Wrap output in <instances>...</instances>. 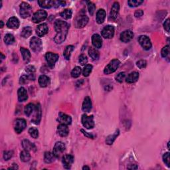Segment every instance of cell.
Listing matches in <instances>:
<instances>
[{
    "label": "cell",
    "mask_w": 170,
    "mask_h": 170,
    "mask_svg": "<svg viewBox=\"0 0 170 170\" xmlns=\"http://www.w3.org/2000/svg\"><path fill=\"white\" fill-rule=\"evenodd\" d=\"M69 25L67 22L62 20H57L55 23V29L57 35L54 41L57 44H61L66 39L67 35L68 33Z\"/></svg>",
    "instance_id": "cell-1"
},
{
    "label": "cell",
    "mask_w": 170,
    "mask_h": 170,
    "mask_svg": "<svg viewBox=\"0 0 170 170\" xmlns=\"http://www.w3.org/2000/svg\"><path fill=\"white\" fill-rule=\"evenodd\" d=\"M30 47H31L32 51L35 52H40L42 49V41L38 37H32L31 41H30Z\"/></svg>",
    "instance_id": "cell-2"
},
{
    "label": "cell",
    "mask_w": 170,
    "mask_h": 170,
    "mask_svg": "<svg viewBox=\"0 0 170 170\" xmlns=\"http://www.w3.org/2000/svg\"><path fill=\"white\" fill-rule=\"evenodd\" d=\"M32 13V7L29 4L23 2L20 5V14L23 18L25 19L31 16Z\"/></svg>",
    "instance_id": "cell-3"
},
{
    "label": "cell",
    "mask_w": 170,
    "mask_h": 170,
    "mask_svg": "<svg viewBox=\"0 0 170 170\" xmlns=\"http://www.w3.org/2000/svg\"><path fill=\"white\" fill-rule=\"evenodd\" d=\"M120 64V62L118 59L112 60V61L110 62V63L108 65L105 67L104 72L106 74L113 73V72H114L118 69Z\"/></svg>",
    "instance_id": "cell-4"
},
{
    "label": "cell",
    "mask_w": 170,
    "mask_h": 170,
    "mask_svg": "<svg viewBox=\"0 0 170 170\" xmlns=\"http://www.w3.org/2000/svg\"><path fill=\"white\" fill-rule=\"evenodd\" d=\"M82 124L86 129H92L94 127V122L93 116H87L83 114L82 116Z\"/></svg>",
    "instance_id": "cell-5"
},
{
    "label": "cell",
    "mask_w": 170,
    "mask_h": 170,
    "mask_svg": "<svg viewBox=\"0 0 170 170\" xmlns=\"http://www.w3.org/2000/svg\"><path fill=\"white\" fill-rule=\"evenodd\" d=\"M47 13L45 11L43 10H39L32 17V21L35 23H38L44 21L47 18Z\"/></svg>",
    "instance_id": "cell-6"
},
{
    "label": "cell",
    "mask_w": 170,
    "mask_h": 170,
    "mask_svg": "<svg viewBox=\"0 0 170 170\" xmlns=\"http://www.w3.org/2000/svg\"><path fill=\"white\" fill-rule=\"evenodd\" d=\"M65 148L66 147L64 144H63L61 142H58L55 145L52 153L55 155V156L56 157V158H58V157H61V155L63 154V152L65 150Z\"/></svg>",
    "instance_id": "cell-7"
},
{
    "label": "cell",
    "mask_w": 170,
    "mask_h": 170,
    "mask_svg": "<svg viewBox=\"0 0 170 170\" xmlns=\"http://www.w3.org/2000/svg\"><path fill=\"white\" fill-rule=\"evenodd\" d=\"M138 41L140 44V45L142 47V48L148 51V50L152 48V42L150 39L146 35H141L139 37Z\"/></svg>",
    "instance_id": "cell-8"
},
{
    "label": "cell",
    "mask_w": 170,
    "mask_h": 170,
    "mask_svg": "<svg viewBox=\"0 0 170 170\" xmlns=\"http://www.w3.org/2000/svg\"><path fill=\"white\" fill-rule=\"evenodd\" d=\"M27 123L24 119H17L14 122V130L17 134H20L26 127Z\"/></svg>",
    "instance_id": "cell-9"
},
{
    "label": "cell",
    "mask_w": 170,
    "mask_h": 170,
    "mask_svg": "<svg viewBox=\"0 0 170 170\" xmlns=\"http://www.w3.org/2000/svg\"><path fill=\"white\" fill-rule=\"evenodd\" d=\"M45 59L46 61L48 63V65L51 67V68H52L55 64L56 62L58 61L59 59V55L57 54H55L52 53V52H47V54L45 55Z\"/></svg>",
    "instance_id": "cell-10"
},
{
    "label": "cell",
    "mask_w": 170,
    "mask_h": 170,
    "mask_svg": "<svg viewBox=\"0 0 170 170\" xmlns=\"http://www.w3.org/2000/svg\"><path fill=\"white\" fill-rule=\"evenodd\" d=\"M114 35V28L113 26L105 27L102 31V36L105 39H112Z\"/></svg>",
    "instance_id": "cell-11"
},
{
    "label": "cell",
    "mask_w": 170,
    "mask_h": 170,
    "mask_svg": "<svg viewBox=\"0 0 170 170\" xmlns=\"http://www.w3.org/2000/svg\"><path fill=\"white\" fill-rule=\"evenodd\" d=\"M62 164L64 168L70 169L72 166V163L74 162V157L72 155L65 154L62 157Z\"/></svg>",
    "instance_id": "cell-12"
},
{
    "label": "cell",
    "mask_w": 170,
    "mask_h": 170,
    "mask_svg": "<svg viewBox=\"0 0 170 170\" xmlns=\"http://www.w3.org/2000/svg\"><path fill=\"white\" fill-rule=\"evenodd\" d=\"M134 33L131 30H126L120 34V40L124 42H128L133 39Z\"/></svg>",
    "instance_id": "cell-13"
},
{
    "label": "cell",
    "mask_w": 170,
    "mask_h": 170,
    "mask_svg": "<svg viewBox=\"0 0 170 170\" xmlns=\"http://www.w3.org/2000/svg\"><path fill=\"white\" fill-rule=\"evenodd\" d=\"M49 28L46 23H42L37 26L36 29V33L39 37H43L45 35L48 33Z\"/></svg>",
    "instance_id": "cell-14"
},
{
    "label": "cell",
    "mask_w": 170,
    "mask_h": 170,
    "mask_svg": "<svg viewBox=\"0 0 170 170\" xmlns=\"http://www.w3.org/2000/svg\"><path fill=\"white\" fill-rule=\"evenodd\" d=\"M120 9V5L118 2H114L112 7L110 13V18L112 20H115L118 17Z\"/></svg>",
    "instance_id": "cell-15"
},
{
    "label": "cell",
    "mask_w": 170,
    "mask_h": 170,
    "mask_svg": "<svg viewBox=\"0 0 170 170\" xmlns=\"http://www.w3.org/2000/svg\"><path fill=\"white\" fill-rule=\"evenodd\" d=\"M88 22H89L88 17L86 16H81L76 19L75 25L77 28H83L86 25Z\"/></svg>",
    "instance_id": "cell-16"
},
{
    "label": "cell",
    "mask_w": 170,
    "mask_h": 170,
    "mask_svg": "<svg viewBox=\"0 0 170 170\" xmlns=\"http://www.w3.org/2000/svg\"><path fill=\"white\" fill-rule=\"evenodd\" d=\"M92 42L93 46L96 49H101L102 46V39L98 34H94L92 35Z\"/></svg>",
    "instance_id": "cell-17"
},
{
    "label": "cell",
    "mask_w": 170,
    "mask_h": 170,
    "mask_svg": "<svg viewBox=\"0 0 170 170\" xmlns=\"http://www.w3.org/2000/svg\"><path fill=\"white\" fill-rule=\"evenodd\" d=\"M7 26L9 27V29H17L19 27V19L16 17H12L9 18L7 23Z\"/></svg>",
    "instance_id": "cell-18"
},
{
    "label": "cell",
    "mask_w": 170,
    "mask_h": 170,
    "mask_svg": "<svg viewBox=\"0 0 170 170\" xmlns=\"http://www.w3.org/2000/svg\"><path fill=\"white\" fill-rule=\"evenodd\" d=\"M82 110L84 112H86V113L91 112L92 109V102L91 98H90V97L89 96L85 97L83 103H82Z\"/></svg>",
    "instance_id": "cell-19"
},
{
    "label": "cell",
    "mask_w": 170,
    "mask_h": 170,
    "mask_svg": "<svg viewBox=\"0 0 170 170\" xmlns=\"http://www.w3.org/2000/svg\"><path fill=\"white\" fill-rule=\"evenodd\" d=\"M57 131H58L59 134L62 137L67 136L69 133V130L67 125L63 124L59 125L58 127H57Z\"/></svg>",
    "instance_id": "cell-20"
},
{
    "label": "cell",
    "mask_w": 170,
    "mask_h": 170,
    "mask_svg": "<svg viewBox=\"0 0 170 170\" xmlns=\"http://www.w3.org/2000/svg\"><path fill=\"white\" fill-rule=\"evenodd\" d=\"M58 120L61 122V124L70 125L72 122V118L70 116H68V115L61 113H61H59V115Z\"/></svg>",
    "instance_id": "cell-21"
},
{
    "label": "cell",
    "mask_w": 170,
    "mask_h": 170,
    "mask_svg": "<svg viewBox=\"0 0 170 170\" xmlns=\"http://www.w3.org/2000/svg\"><path fill=\"white\" fill-rule=\"evenodd\" d=\"M18 100L20 102L26 101L27 98H28V96H27V92L26 89L23 88V87H21L18 90Z\"/></svg>",
    "instance_id": "cell-22"
},
{
    "label": "cell",
    "mask_w": 170,
    "mask_h": 170,
    "mask_svg": "<svg viewBox=\"0 0 170 170\" xmlns=\"http://www.w3.org/2000/svg\"><path fill=\"white\" fill-rule=\"evenodd\" d=\"M35 110V115L33 119L32 120V122L35 124H38L41 118V108L39 104L37 105Z\"/></svg>",
    "instance_id": "cell-23"
},
{
    "label": "cell",
    "mask_w": 170,
    "mask_h": 170,
    "mask_svg": "<svg viewBox=\"0 0 170 170\" xmlns=\"http://www.w3.org/2000/svg\"><path fill=\"white\" fill-rule=\"evenodd\" d=\"M139 73L137 72H132L130 74H129L126 79V81L127 83L132 84L136 82L139 79Z\"/></svg>",
    "instance_id": "cell-24"
},
{
    "label": "cell",
    "mask_w": 170,
    "mask_h": 170,
    "mask_svg": "<svg viewBox=\"0 0 170 170\" xmlns=\"http://www.w3.org/2000/svg\"><path fill=\"white\" fill-rule=\"evenodd\" d=\"M105 18H106V11H105V10L103 9H99L98 12H97L96 17L97 23L98 24L103 23Z\"/></svg>",
    "instance_id": "cell-25"
},
{
    "label": "cell",
    "mask_w": 170,
    "mask_h": 170,
    "mask_svg": "<svg viewBox=\"0 0 170 170\" xmlns=\"http://www.w3.org/2000/svg\"><path fill=\"white\" fill-rule=\"evenodd\" d=\"M22 146H23V149H25L27 151H35L36 150V147L35 145L31 143V142L28 140H24L22 142Z\"/></svg>",
    "instance_id": "cell-26"
},
{
    "label": "cell",
    "mask_w": 170,
    "mask_h": 170,
    "mask_svg": "<svg viewBox=\"0 0 170 170\" xmlns=\"http://www.w3.org/2000/svg\"><path fill=\"white\" fill-rule=\"evenodd\" d=\"M38 4L41 7L45 9H49L55 6V1L52 0H42L38 1Z\"/></svg>",
    "instance_id": "cell-27"
},
{
    "label": "cell",
    "mask_w": 170,
    "mask_h": 170,
    "mask_svg": "<svg viewBox=\"0 0 170 170\" xmlns=\"http://www.w3.org/2000/svg\"><path fill=\"white\" fill-rule=\"evenodd\" d=\"M56 157L55 156L53 153H51L50 152H47L45 153L44 156V161L47 164H51L55 160Z\"/></svg>",
    "instance_id": "cell-28"
},
{
    "label": "cell",
    "mask_w": 170,
    "mask_h": 170,
    "mask_svg": "<svg viewBox=\"0 0 170 170\" xmlns=\"http://www.w3.org/2000/svg\"><path fill=\"white\" fill-rule=\"evenodd\" d=\"M119 130H117L114 132L113 134H111L106 137V143L108 145H112L114 143V142L115 141V140L118 136L119 135Z\"/></svg>",
    "instance_id": "cell-29"
},
{
    "label": "cell",
    "mask_w": 170,
    "mask_h": 170,
    "mask_svg": "<svg viewBox=\"0 0 170 170\" xmlns=\"http://www.w3.org/2000/svg\"><path fill=\"white\" fill-rule=\"evenodd\" d=\"M20 51L21 52L22 56H23V59L24 60L25 62H29L30 58H31V53H30V51L28 49H27L25 48H23V47H21L20 49Z\"/></svg>",
    "instance_id": "cell-30"
},
{
    "label": "cell",
    "mask_w": 170,
    "mask_h": 170,
    "mask_svg": "<svg viewBox=\"0 0 170 170\" xmlns=\"http://www.w3.org/2000/svg\"><path fill=\"white\" fill-rule=\"evenodd\" d=\"M49 83V78L45 75H41L39 78V84L41 87H46Z\"/></svg>",
    "instance_id": "cell-31"
},
{
    "label": "cell",
    "mask_w": 170,
    "mask_h": 170,
    "mask_svg": "<svg viewBox=\"0 0 170 170\" xmlns=\"http://www.w3.org/2000/svg\"><path fill=\"white\" fill-rule=\"evenodd\" d=\"M35 105L33 104L30 103L27 104V106L25 107L24 112L27 116H29L30 115L33 113V112L35 110Z\"/></svg>",
    "instance_id": "cell-32"
},
{
    "label": "cell",
    "mask_w": 170,
    "mask_h": 170,
    "mask_svg": "<svg viewBox=\"0 0 170 170\" xmlns=\"http://www.w3.org/2000/svg\"><path fill=\"white\" fill-rule=\"evenodd\" d=\"M20 158H21V160L23 162H29L31 159V155H30L29 151L25 149L24 151L21 152V154H20Z\"/></svg>",
    "instance_id": "cell-33"
},
{
    "label": "cell",
    "mask_w": 170,
    "mask_h": 170,
    "mask_svg": "<svg viewBox=\"0 0 170 170\" xmlns=\"http://www.w3.org/2000/svg\"><path fill=\"white\" fill-rule=\"evenodd\" d=\"M74 50V46L72 45H69L66 47V49H64V52H63V55L67 60H69L71 58V55L72 52Z\"/></svg>",
    "instance_id": "cell-34"
},
{
    "label": "cell",
    "mask_w": 170,
    "mask_h": 170,
    "mask_svg": "<svg viewBox=\"0 0 170 170\" xmlns=\"http://www.w3.org/2000/svg\"><path fill=\"white\" fill-rule=\"evenodd\" d=\"M32 34V28L31 27H25L22 30L21 35L23 38H28Z\"/></svg>",
    "instance_id": "cell-35"
},
{
    "label": "cell",
    "mask_w": 170,
    "mask_h": 170,
    "mask_svg": "<svg viewBox=\"0 0 170 170\" xmlns=\"http://www.w3.org/2000/svg\"><path fill=\"white\" fill-rule=\"evenodd\" d=\"M89 54L93 60H98L99 59V52L94 48H91L89 49Z\"/></svg>",
    "instance_id": "cell-36"
},
{
    "label": "cell",
    "mask_w": 170,
    "mask_h": 170,
    "mask_svg": "<svg viewBox=\"0 0 170 170\" xmlns=\"http://www.w3.org/2000/svg\"><path fill=\"white\" fill-rule=\"evenodd\" d=\"M61 16L62 18L65 19H69L71 18L72 17V11L69 9H64L63 11L61 13Z\"/></svg>",
    "instance_id": "cell-37"
},
{
    "label": "cell",
    "mask_w": 170,
    "mask_h": 170,
    "mask_svg": "<svg viewBox=\"0 0 170 170\" xmlns=\"http://www.w3.org/2000/svg\"><path fill=\"white\" fill-rule=\"evenodd\" d=\"M4 41L7 45H11L15 42V38L13 35L7 34L4 37Z\"/></svg>",
    "instance_id": "cell-38"
},
{
    "label": "cell",
    "mask_w": 170,
    "mask_h": 170,
    "mask_svg": "<svg viewBox=\"0 0 170 170\" xmlns=\"http://www.w3.org/2000/svg\"><path fill=\"white\" fill-rule=\"evenodd\" d=\"M82 72L81 68L79 67H76L72 69V71L71 72V76L73 77V78H77L80 75H81Z\"/></svg>",
    "instance_id": "cell-39"
},
{
    "label": "cell",
    "mask_w": 170,
    "mask_h": 170,
    "mask_svg": "<svg viewBox=\"0 0 170 170\" xmlns=\"http://www.w3.org/2000/svg\"><path fill=\"white\" fill-rule=\"evenodd\" d=\"M92 70V66L91 64H86L82 71V74L84 76H89V74L91 73Z\"/></svg>",
    "instance_id": "cell-40"
},
{
    "label": "cell",
    "mask_w": 170,
    "mask_h": 170,
    "mask_svg": "<svg viewBox=\"0 0 170 170\" xmlns=\"http://www.w3.org/2000/svg\"><path fill=\"white\" fill-rule=\"evenodd\" d=\"M29 134L33 138L36 139L39 136V131L35 127H31L29 130Z\"/></svg>",
    "instance_id": "cell-41"
},
{
    "label": "cell",
    "mask_w": 170,
    "mask_h": 170,
    "mask_svg": "<svg viewBox=\"0 0 170 170\" xmlns=\"http://www.w3.org/2000/svg\"><path fill=\"white\" fill-rule=\"evenodd\" d=\"M143 2L144 1H142V0H132V1H127V4H128L130 7H135L139 6L140 5H141Z\"/></svg>",
    "instance_id": "cell-42"
},
{
    "label": "cell",
    "mask_w": 170,
    "mask_h": 170,
    "mask_svg": "<svg viewBox=\"0 0 170 170\" xmlns=\"http://www.w3.org/2000/svg\"><path fill=\"white\" fill-rule=\"evenodd\" d=\"M88 9L89 11V13L91 16H93L95 9H96V6H95L94 4L92 3V2H89L88 3Z\"/></svg>",
    "instance_id": "cell-43"
},
{
    "label": "cell",
    "mask_w": 170,
    "mask_h": 170,
    "mask_svg": "<svg viewBox=\"0 0 170 170\" xmlns=\"http://www.w3.org/2000/svg\"><path fill=\"white\" fill-rule=\"evenodd\" d=\"M162 56L164 58H166V57L169 55V46L167 45L165 46L163 49H162V52H161Z\"/></svg>",
    "instance_id": "cell-44"
},
{
    "label": "cell",
    "mask_w": 170,
    "mask_h": 170,
    "mask_svg": "<svg viewBox=\"0 0 170 170\" xmlns=\"http://www.w3.org/2000/svg\"><path fill=\"white\" fill-rule=\"evenodd\" d=\"M163 160L164 163L167 165V167L170 166V157L169 152H167V153L164 154V155L163 156Z\"/></svg>",
    "instance_id": "cell-45"
},
{
    "label": "cell",
    "mask_w": 170,
    "mask_h": 170,
    "mask_svg": "<svg viewBox=\"0 0 170 170\" xmlns=\"http://www.w3.org/2000/svg\"><path fill=\"white\" fill-rule=\"evenodd\" d=\"M79 61L81 65H86L87 62H88V59H87V57L84 55H81L79 57Z\"/></svg>",
    "instance_id": "cell-46"
},
{
    "label": "cell",
    "mask_w": 170,
    "mask_h": 170,
    "mask_svg": "<svg viewBox=\"0 0 170 170\" xmlns=\"http://www.w3.org/2000/svg\"><path fill=\"white\" fill-rule=\"evenodd\" d=\"M126 78V73L124 72H121L116 76V81L119 82H122L124 80V79Z\"/></svg>",
    "instance_id": "cell-47"
},
{
    "label": "cell",
    "mask_w": 170,
    "mask_h": 170,
    "mask_svg": "<svg viewBox=\"0 0 170 170\" xmlns=\"http://www.w3.org/2000/svg\"><path fill=\"white\" fill-rule=\"evenodd\" d=\"M13 155V152L12 151H7V152H4V158L5 160H9V159H11L12 156Z\"/></svg>",
    "instance_id": "cell-48"
},
{
    "label": "cell",
    "mask_w": 170,
    "mask_h": 170,
    "mask_svg": "<svg viewBox=\"0 0 170 170\" xmlns=\"http://www.w3.org/2000/svg\"><path fill=\"white\" fill-rule=\"evenodd\" d=\"M136 64L138 68L140 69H144L146 68V66H147V62L145 61V60H140V61H137L136 62Z\"/></svg>",
    "instance_id": "cell-49"
},
{
    "label": "cell",
    "mask_w": 170,
    "mask_h": 170,
    "mask_svg": "<svg viewBox=\"0 0 170 170\" xmlns=\"http://www.w3.org/2000/svg\"><path fill=\"white\" fill-rule=\"evenodd\" d=\"M144 15V11H142V9H138L134 13V16L136 17V18H140V17H141L142 16Z\"/></svg>",
    "instance_id": "cell-50"
},
{
    "label": "cell",
    "mask_w": 170,
    "mask_h": 170,
    "mask_svg": "<svg viewBox=\"0 0 170 170\" xmlns=\"http://www.w3.org/2000/svg\"><path fill=\"white\" fill-rule=\"evenodd\" d=\"M164 27L167 32H169V19H167L164 23Z\"/></svg>",
    "instance_id": "cell-51"
},
{
    "label": "cell",
    "mask_w": 170,
    "mask_h": 170,
    "mask_svg": "<svg viewBox=\"0 0 170 170\" xmlns=\"http://www.w3.org/2000/svg\"><path fill=\"white\" fill-rule=\"evenodd\" d=\"M27 79H29L28 76H25V75L22 76L21 77V79H20V83H21V84L25 83V82H26Z\"/></svg>",
    "instance_id": "cell-52"
},
{
    "label": "cell",
    "mask_w": 170,
    "mask_h": 170,
    "mask_svg": "<svg viewBox=\"0 0 170 170\" xmlns=\"http://www.w3.org/2000/svg\"><path fill=\"white\" fill-rule=\"evenodd\" d=\"M81 132H82V133H83V134L84 135V136H86V137H91V138H93V136H92L91 134H89L88 133H87V132H86L85 131H84L83 130H81Z\"/></svg>",
    "instance_id": "cell-53"
},
{
    "label": "cell",
    "mask_w": 170,
    "mask_h": 170,
    "mask_svg": "<svg viewBox=\"0 0 170 170\" xmlns=\"http://www.w3.org/2000/svg\"><path fill=\"white\" fill-rule=\"evenodd\" d=\"M127 169H137V166L136 165H130V166L127 167Z\"/></svg>",
    "instance_id": "cell-54"
},
{
    "label": "cell",
    "mask_w": 170,
    "mask_h": 170,
    "mask_svg": "<svg viewBox=\"0 0 170 170\" xmlns=\"http://www.w3.org/2000/svg\"><path fill=\"white\" fill-rule=\"evenodd\" d=\"M18 169V166H17V164H13V166L10 167L8 168V169Z\"/></svg>",
    "instance_id": "cell-55"
},
{
    "label": "cell",
    "mask_w": 170,
    "mask_h": 170,
    "mask_svg": "<svg viewBox=\"0 0 170 170\" xmlns=\"http://www.w3.org/2000/svg\"><path fill=\"white\" fill-rule=\"evenodd\" d=\"M82 169H88V170H89L90 167H88V166H84V167H82Z\"/></svg>",
    "instance_id": "cell-56"
},
{
    "label": "cell",
    "mask_w": 170,
    "mask_h": 170,
    "mask_svg": "<svg viewBox=\"0 0 170 170\" xmlns=\"http://www.w3.org/2000/svg\"><path fill=\"white\" fill-rule=\"evenodd\" d=\"M0 23H1V27L2 28V27H4V23H3V21H0Z\"/></svg>",
    "instance_id": "cell-57"
},
{
    "label": "cell",
    "mask_w": 170,
    "mask_h": 170,
    "mask_svg": "<svg viewBox=\"0 0 170 170\" xmlns=\"http://www.w3.org/2000/svg\"><path fill=\"white\" fill-rule=\"evenodd\" d=\"M1 59H4V58H5V57H5V56L4 55H3V54H2V53H1Z\"/></svg>",
    "instance_id": "cell-58"
},
{
    "label": "cell",
    "mask_w": 170,
    "mask_h": 170,
    "mask_svg": "<svg viewBox=\"0 0 170 170\" xmlns=\"http://www.w3.org/2000/svg\"><path fill=\"white\" fill-rule=\"evenodd\" d=\"M167 148H168V149H169V142L167 143Z\"/></svg>",
    "instance_id": "cell-59"
}]
</instances>
